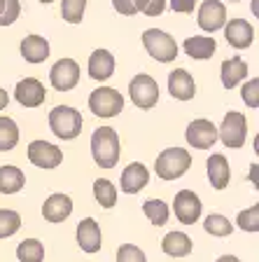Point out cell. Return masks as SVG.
Here are the masks:
<instances>
[{
    "label": "cell",
    "instance_id": "6da1fadb",
    "mask_svg": "<svg viewBox=\"0 0 259 262\" xmlns=\"http://www.w3.org/2000/svg\"><path fill=\"white\" fill-rule=\"evenodd\" d=\"M122 155L119 136L112 126H98L91 134V157L101 169H114Z\"/></svg>",
    "mask_w": 259,
    "mask_h": 262
},
{
    "label": "cell",
    "instance_id": "7a4b0ae2",
    "mask_svg": "<svg viewBox=\"0 0 259 262\" xmlns=\"http://www.w3.org/2000/svg\"><path fill=\"white\" fill-rule=\"evenodd\" d=\"M82 124H84L82 113L70 108V105H56V108H52V113H49V129H52V134H54L56 138H61V141H73V138H77L82 134Z\"/></svg>",
    "mask_w": 259,
    "mask_h": 262
},
{
    "label": "cell",
    "instance_id": "3957f363",
    "mask_svg": "<svg viewBox=\"0 0 259 262\" xmlns=\"http://www.w3.org/2000/svg\"><path fill=\"white\" fill-rule=\"evenodd\" d=\"M192 166V155L182 147H166L161 150L154 162V171L161 180H178L182 178L184 173Z\"/></svg>",
    "mask_w": 259,
    "mask_h": 262
},
{
    "label": "cell",
    "instance_id": "277c9868",
    "mask_svg": "<svg viewBox=\"0 0 259 262\" xmlns=\"http://www.w3.org/2000/svg\"><path fill=\"white\" fill-rule=\"evenodd\" d=\"M143 45H145L147 54L159 63H171L178 56V42L166 31H159V28H147L143 33Z\"/></svg>",
    "mask_w": 259,
    "mask_h": 262
},
{
    "label": "cell",
    "instance_id": "5b68a950",
    "mask_svg": "<svg viewBox=\"0 0 259 262\" xmlns=\"http://www.w3.org/2000/svg\"><path fill=\"white\" fill-rule=\"evenodd\" d=\"M217 138L231 150L243 147L245 138H248V120H245V115L238 113V110H229L224 115V120H222L220 129H217Z\"/></svg>",
    "mask_w": 259,
    "mask_h": 262
},
{
    "label": "cell",
    "instance_id": "8992f818",
    "mask_svg": "<svg viewBox=\"0 0 259 262\" xmlns=\"http://www.w3.org/2000/svg\"><path fill=\"white\" fill-rule=\"evenodd\" d=\"M124 108V96L112 87H98L89 96V110L96 117H114Z\"/></svg>",
    "mask_w": 259,
    "mask_h": 262
},
{
    "label": "cell",
    "instance_id": "52a82bcc",
    "mask_svg": "<svg viewBox=\"0 0 259 262\" xmlns=\"http://www.w3.org/2000/svg\"><path fill=\"white\" fill-rule=\"evenodd\" d=\"M129 96L133 101L135 108H143V110H150L159 103V84L157 80L152 75H135L129 84Z\"/></svg>",
    "mask_w": 259,
    "mask_h": 262
},
{
    "label": "cell",
    "instance_id": "ba28073f",
    "mask_svg": "<svg viewBox=\"0 0 259 262\" xmlns=\"http://www.w3.org/2000/svg\"><path fill=\"white\" fill-rule=\"evenodd\" d=\"M28 162L38 169H44V171H52L56 169L61 162H63V152L54 143H47V141H33L28 143Z\"/></svg>",
    "mask_w": 259,
    "mask_h": 262
},
{
    "label": "cell",
    "instance_id": "9c48e42d",
    "mask_svg": "<svg viewBox=\"0 0 259 262\" xmlns=\"http://www.w3.org/2000/svg\"><path fill=\"white\" fill-rule=\"evenodd\" d=\"M49 82L56 92H70V89L77 87L80 82V66L73 59H59L52 71H49Z\"/></svg>",
    "mask_w": 259,
    "mask_h": 262
},
{
    "label": "cell",
    "instance_id": "30bf717a",
    "mask_svg": "<svg viewBox=\"0 0 259 262\" xmlns=\"http://www.w3.org/2000/svg\"><path fill=\"white\" fill-rule=\"evenodd\" d=\"M173 211H175V218L180 220L182 225H194L196 220L201 218V199L196 192L192 190H180L173 199Z\"/></svg>",
    "mask_w": 259,
    "mask_h": 262
},
{
    "label": "cell",
    "instance_id": "8fae6325",
    "mask_svg": "<svg viewBox=\"0 0 259 262\" xmlns=\"http://www.w3.org/2000/svg\"><path fill=\"white\" fill-rule=\"evenodd\" d=\"M184 136L194 150H210L217 143V126L210 120H194L189 122Z\"/></svg>",
    "mask_w": 259,
    "mask_h": 262
},
{
    "label": "cell",
    "instance_id": "7c38bea8",
    "mask_svg": "<svg viewBox=\"0 0 259 262\" xmlns=\"http://www.w3.org/2000/svg\"><path fill=\"white\" fill-rule=\"evenodd\" d=\"M14 98L23 108H40L44 103V98H47V89L38 77H26V80L16 82Z\"/></svg>",
    "mask_w": 259,
    "mask_h": 262
},
{
    "label": "cell",
    "instance_id": "4fadbf2b",
    "mask_svg": "<svg viewBox=\"0 0 259 262\" xmlns=\"http://www.w3.org/2000/svg\"><path fill=\"white\" fill-rule=\"evenodd\" d=\"M227 24V7L222 0H203L199 7V26L208 33H215Z\"/></svg>",
    "mask_w": 259,
    "mask_h": 262
},
{
    "label": "cell",
    "instance_id": "5bb4252c",
    "mask_svg": "<svg viewBox=\"0 0 259 262\" xmlns=\"http://www.w3.org/2000/svg\"><path fill=\"white\" fill-rule=\"evenodd\" d=\"M150 183V171L145 164L131 162L124 171H122V180H119V190L124 194H138L140 190H145Z\"/></svg>",
    "mask_w": 259,
    "mask_h": 262
},
{
    "label": "cell",
    "instance_id": "9a60e30c",
    "mask_svg": "<svg viewBox=\"0 0 259 262\" xmlns=\"http://www.w3.org/2000/svg\"><path fill=\"white\" fill-rule=\"evenodd\" d=\"M77 246H80L84 253H89V255L101 251V246H103L101 225L93 218H84L77 223Z\"/></svg>",
    "mask_w": 259,
    "mask_h": 262
},
{
    "label": "cell",
    "instance_id": "2e32d148",
    "mask_svg": "<svg viewBox=\"0 0 259 262\" xmlns=\"http://www.w3.org/2000/svg\"><path fill=\"white\" fill-rule=\"evenodd\" d=\"M168 94L178 101H192L196 94L194 77L189 75L184 68H175L168 73Z\"/></svg>",
    "mask_w": 259,
    "mask_h": 262
},
{
    "label": "cell",
    "instance_id": "e0dca14e",
    "mask_svg": "<svg viewBox=\"0 0 259 262\" xmlns=\"http://www.w3.org/2000/svg\"><path fill=\"white\" fill-rule=\"evenodd\" d=\"M70 213H73V199L68 194H61V192L49 194L42 204V215L49 223H63V220L70 218Z\"/></svg>",
    "mask_w": 259,
    "mask_h": 262
},
{
    "label": "cell",
    "instance_id": "ac0fdd59",
    "mask_svg": "<svg viewBox=\"0 0 259 262\" xmlns=\"http://www.w3.org/2000/svg\"><path fill=\"white\" fill-rule=\"evenodd\" d=\"M224 38L231 47L245 49L254 42V28L245 19H231L229 24H224Z\"/></svg>",
    "mask_w": 259,
    "mask_h": 262
},
{
    "label": "cell",
    "instance_id": "d6986e66",
    "mask_svg": "<svg viewBox=\"0 0 259 262\" xmlns=\"http://www.w3.org/2000/svg\"><path fill=\"white\" fill-rule=\"evenodd\" d=\"M208 180L215 190H227L229 180H231V169H229V162L224 155L215 152L208 157Z\"/></svg>",
    "mask_w": 259,
    "mask_h": 262
},
{
    "label": "cell",
    "instance_id": "ffe728a7",
    "mask_svg": "<svg viewBox=\"0 0 259 262\" xmlns=\"http://www.w3.org/2000/svg\"><path fill=\"white\" fill-rule=\"evenodd\" d=\"M112 75H114V56L110 54L108 49H96L89 56V77L103 82V80H110Z\"/></svg>",
    "mask_w": 259,
    "mask_h": 262
},
{
    "label": "cell",
    "instance_id": "44dd1931",
    "mask_svg": "<svg viewBox=\"0 0 259 262\" xmlns=\"http://www.w3.org/2000/svg\"><path fill=\"white\" fill-rule=\"evenodd\" d=\"M21 56L28 63H42L49 59V42L42 35H28L21 40Z\"/></svg>",
    "mask_w": 259,
    "mask_h": 262
},
{
    "label": "cell",
    "instance_id": "7402d4cb",
    "mask_svg": "<svg viewBox=\"0 0 259 262\" xmlns=\"http://www.w3.org/2000/svg\"><path fill=\"white\" fill-rule=\"evenodd\" d=\"M26 185V176L21 169H16L12 164L0 166V194H16Z\"/></svg>",
    "mask_w": 259,
    "mask_h": 262
},
{
    "label": "cell",
    "instance_id": "603a6c76",
    "mask_svg": "<svg viewBox=\"0 0 259 262\" xmlns=\"http://www.w3.org/2000/svg\"><path fill=\"white\" fill-rule=\"evenodd\" d=\"M161 251L171 257H187L192 253V239L184 232H168L161 239Z\"/></svg>",
    "mask_w": 259,
    "mask_h": 262
},
{
    "label": "cell",
    "instance_id": "cb8c5ba5",
    "mask_svg": "<svg viewBox=\"0 0 259 262\" xmlns=\"http://www.w3.org/2000/svg\"><path fill=\"white\" fill-rule=\"evenodd\" d=\"M184 54L192 56V59H199V61H205L210 59L215 54L217 49V42L215 38H205V35H194V38H187L184 40Z\"/></svg>",
    "mask_w": 259,
    "mask_h": 262
},
{
    "label": "cell",
    "instance_id": "d4e9b609",
    "mask_svg": "<svg viewBox=\"0 0 259 262\" xmlns=\"http://www.w3.org/2000/svg\"><path fill=\"white\" fill-rule=\"evenodd\" d=\"M248 75V63L241 56H231L222 63V84L224 89H233L241 80H245Z\"/></svg>",
    "mask_w": 259,
    "mask_h": 262
},
{
    "label": "cell",
    "instance_id": "484cf974",
    "mask_svg": "<svg viewBox=\"0 0 259 262\" xmlns=\"http://www.w3.org/2000/svg\"><path fill=\"white\" fill-rule=\"evenodd\" d=\"M143 213H145L147 220H150L154 227H163V225L168 223L171 208H168V204L161 202V199H147V202L143 204Z\"/></svg>",
    "mask_w": 259,
    "mask_h": 262
},
{
    "label": "cell",
    "instance_id": "4316f807",
    "mask_svg": "<svg viewBox=\"0 0 259 262\" xmlns=\"http://www.w3.org/2000/svg\"><path fill=\"white\" fill-rule=\"evenodd\" d=\"M19 143V126L12 117L0 115V152H10Z\"/></svg>",
    "mask_w": 259,
    "mask_h": 262
},
{
    "label": "cell",
    "instance_id": "83f0119b",
    "mask_svg": "<svg viewBox=\"0 0 259 262\" xmlns=\"http://www.w3.org/2000/svg\"><path fill=\"white\" fill-rule=\"evenodd\" d=\"M93 196L103 208H112L117 204V187L108 178H96L93 180Z\"/></svg>",
    "mask_w": 259,
    "mask_h": 262
},
{
    "label": "cell",
    "instance_id": "f1b7e54d",
    "mask_svg": "<svg viewBox=\"0 0 259 262\" xmlns=\"http://www.w3.org/2000/svg\"><path fill=\"white\" fill-rule=\"evenodd\" d=\"M16 260L19 262H42L44 260V244L38 239H23L16 246Z\"/></svg>",
    "mask_w": 259,
    "mask_h": 262
},
{
    "label": "cell",
    "instance_id": "f546056e",
    "mask_svg": "<svg viewBox=\"0 0 259 262\" xmlns=\"http://www.w3.org/2000/svg\"><path fill=\"white\" fill-rule=\"evenodd\" d=\"M203 229L208 234L217 236V239H224V236H229L233 232V225H231V220L220 215V213H210V215L203 220Z\"/></svg>",
    "mask_w": 259,
    "mask_h": 262
},
{
    "label": "cell",
    "instance_id": "4dcf8cb0",
    "mask_svg": "<svg viewBox=\"0 0 259 262\" xmlns=\"http://www.w3.org/2000/svg\"><path fill=\"white\" fill-rule=\"evenodd\" d=\"M21 229V215L12 208H0V239H10Z\"/></svg>",
    "mask_w": 259,
    "mask_h": 262
},
{
    "label": "cell",
    "instance_id": "1f68e13d",
    "mask_svg": "<svg viewBox=\"0 0 259 262\" xmlns=\"http://www.w3.org/2000/svg\"><path fill=\"white\" fill-rule=\"evenodd\" d=\"M86 0H61V16L68 24H80L84 19Z\"/></svg>",
    "mask_w": 259,
    "mask_h": 262
},
{
    "label": "cell",
    "instance_id": "d6a6232c",
    "mask_svg": "<svg viewBox=\"0 0 259 262\" xmlns=\"http://www.w3.org/2000/svg\"><path fill=\"white\" fill-rule=\"evenodd\" d=\"M236 225L243 232H250V234H257L259 232V206L254 204V206L245 208V211L238 213V218H236Z\"/></svg>",
    "mask_w": 259,
    "mask_h": 262
},
{
    "label": "cell",
    "instance_id": "836d02e7",
    "mask_svg": "<svg viewBox=\"0 0 259 262\" xmlns=\"http://www.w3.org/2000/svg\"><path fill=\"white\" fill-rule=\"evenodd\" d=\"M117 262H147V257L135 244H122L117 248Z\"/></svg>",
    "mask_w": 259,
    "mask_h": 262
},
{
    "label": "cell",
    "instance_id": "e575fe53",
    "mask_svg": "<svg viewBox=\"0 0 259 262\" xmlns=\"http://www.w3.org/2000/svg\"><path fill=\"white\" fill-rule=\"evenodd\" d=\"M241 96H243L245 105L259 108V77H252L250 82H245L243 89H241Z\"/></svg>",
    "mask_w": 259,
    "mask_h": 262
},
{
    "label": "cell",
    "instance_id": "d590c367",
    "mask_svg": "<svg viewBox=\"0 0 259 262\" xmlns=\"http://www.w3.org/2000/svg\"><path fill=\"white\" fill-rule=\"evenodd\" d=\"M21 14V3L19 0H5V5H3V12H0V26H10L19 19Z\"/></svg>",
    "mask_w": 259,
    "mask_h": 262
},
{
    "label": "cell",
    "instance_id": "8d00e7d4",
    "mask_svg": "<svg viewBox=\"0 0 259 262\" xmlns=\"http://www.w3.org/2000/svg\"><path fill=\"white\" fill-rule=\"evenodd\" d=\"M135 10L147 16H159L166 10V0H135Z\"/></svg>",
    "mask_w": 259,
    "mask_h": 262
},
{
    "label": "cell",
    "instance_id": "74e56055",
    "mask_svg": "<svg viewBox=\"0 0 259 262\" xmlns=\"http://www.w3.org/2000/svg\"><path fill=\"white\" fill-rule=\"evenodd\" d=\"M199 0H171V10L178 14H192Z\"/></svg>",
    "mask_w": 259,
    "mask_h": 262
},
{
    "label": "cell",
    "instance_id": "f35d334b",
    "mask_svg": "<svg viewBox=\"0 0 259 262\" xmlns=\"http://www.w3.org/2000/svg\"><path fill=\"white\" fill-rule=\"evenodd\" d=\"M112 5L119 14H124V16L138 14V10H135V0H112Z\"/></svg>",
    "mask_w": 259,
    "mask_h": 262
},
{
    "label": "cell",
    "instance_id": "ab89813d",
    "mask_svg": "<svg viewBox=\"0 0 259 262\" xmlns=\"http://www.w3.org/2000/svg\"><path fill=\"white\" fill-rule=\"evenodd\" d=\"M7 103H10V96H7V92L3 87H0V110H5Z\"/></svg>",
    "mask_w": 259,
    "mask_h": 262
},
{
    "label": "cell",
    "instance_id": "60d3db41",
    "mask_svg": "<svg viewBox=\"0 0 259 262\" xmlns=\"http://www.w3.org/2000/svg\"><path fill=\"white\" fill-rule=\"evenodd\" d=\"M250 169H252V171H250V178H252V185L257 187V169H259V166H257V164H252Z\"/></svg>",
    "mask_w": 259,
    "mask_h": 262
},
{
    "label": "cell",
    "instance_id": "b9f144b4",
    "mask_svg": "<svg viewBox=\"0 0 259 262\" xmlns=\"http://www.w3.org/2000/svg\"><path fill=\"white\" fill-rule=\"evenodd\" d=\"M217 262H241V260H238L236 255H222V257H220V260H217Z\"/></svg>",
    "mask_w": 259,
    "mask_h": 262
},
{
    "label": "cell",
    "instance_id": "7bdbcfd3",
    "mask_svg": "<svg viewBox=\"0 0 259 262\" xmlns=\"http://www.w3.org/2000/svg\"><path fill=\"white\" fill-rule=\"evenodd\" d=\"M3 5H5V0H0V12H3Z\"/></svg>",
    "mask_w": 259,
    "mask_h": 262
},
{
    "label": "cell",
    "instance_id": "ee69618b",
    "mask_svg": "<svg viewBox=\"0 0 259 262\" xmlns=\"http://www.w3.org/2000/svg\"><path fill=\"white\" fill-rule=\"evenodd\" d=\"M40 3H44V5H47V3H52V0H40Z\"/></svg>",
    "mask_w": 259,
    "mask_h": 262
},
{
    "label": "cell",
    "instance_id": "f6af8a7d",
    "mask_svg": "<svg viewBox=\"0 0 259 262\" xmlns=\"http://www.w3.org/2000/svg\"><path fill=\"white\" fill-rule=\"evenodd\" d=\"M231 3H238V0H231Z\"/></svg>",
    "mask_w": 259,
    "mask_h": 262
}]
</instances>
